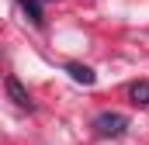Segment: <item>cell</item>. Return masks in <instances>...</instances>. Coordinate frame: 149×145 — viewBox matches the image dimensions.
Instances as JSON below:
<instances>
[{
    "instance_id": "6da1fadb",
    "label": "cell",
    "mask_w": 149,
    "mask_h": 145,
    "mask_svg": "<svg viewBox=\"0 0 149 145\" xmlns=\"http://www.w3.org/2000/svg\"><path fill=\"white\" fill-rule=\"evenodd\" d=\"M125 128H128V117L118 110H104L94 117V135H101V138H121Z\"/></svg>"
},
{
    "instance_id": "7a4b0ae2",
    "label": "cell",
    "mask_w": 149,
    "mask_h": 145,
    "mask_svg": "<svg viewBox=\"0 0 149 145\" xmlns=\"http://www.w3.org/2000/svg\"><path fill=\"white\" fill-rule=\"evenodd\" d=\"M3 90H7V97H10V104H14V107L28 110V114L35 110V100H31V93L24 90V83H21L17 76H7V79H3Z\"/></svg>"
},
{
    "instance_id": "3957f363",
    "label": "cell",
    "mask_w": 149,
    "mask_h": 145,
    "mask_svg": "<svg viewBox=\"0 0 149 145\" xmlns=\"http://www.w3.org/2000/svg\"><path fill=\"white\" fill-rule=\"evenodd\" d=\"M66 72L73 76L76 83H83V86H94V83H97V72L90 69V66H83V62H70V66H66Z\"/></svg>"
},
{
    "instance_id": "277c9868",
    "label": "cell",
    "mask_w": 149,
    "mask_h": 145,
    "mask_svg": "<svg viewBox=\"0 0 149 145\" xmlns=\"http://www.w3.org/2000/svg\"><path fill=\"white\" fill-rule=\"evenodd\" d=\"M128 100L135 107H149V79H139V83L128 86Z\"/></svg>"
},
{
    "instance_id": "5b68a950",
    "label": "cell",
    "mask_w": 149,
    "mask_h": 145,
    "mask_svg": "<svg viewBox=\"0 0 149 145\" xmlns=\"http://www.w3.org/2000/svg\"><path fill=\"white\" fill-rule=\"evenodd\" d=\"M17 7L28 14V21H31L35 28H42V24H45V14H42V3H38V0H17Z\"/></svg>"
}]
</instances>
